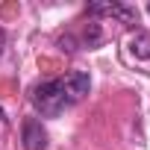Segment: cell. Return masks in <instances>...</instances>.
Here are the masks:
<instances>
[{"label":"cell","mask_w":150,"mask_h":150,"mask_svg":"<svg viewBox=\"0 0 150 150\" xmlns=\"http://www.w3.org/2000/svg\"><path fill=\"white\" fill-rule=\"evenodd\" d=\"M0 124H6V112L3 109H0Z\"/></svg>","instance_id":"7"},{"label":"cell","mask_w":150,"mask_h":150,"mask_svg":"<svg viewBox=\"0 0 150 150\" xmlns=\"http://www.w3.org/2000/svg\"><path fill=\"white\" fill-rule=\"evenodd\" d=\"M88 12H91V15H109V18H118L121 24H138L135 9L127 6V3H115V0H112V3H91Z\"/></svg>","instance_id":"4"},{"label":"cell","mask_w":150,"mask_h":150,"mask_svg":"<svg viewBox=\"0 0 150 150\" xmlns=\"http://www.w3.org/2000/svg\"><path fill=\"white\" fill-rule=\"evenodd\" d=\"M21 141H24V150H44L47 147V132L38 118H27L21 124Z\"/></svg>","instance_id":"3"},{"label":"cell","mask_w":150,"mask_h":150,"mask_svg":"<svg viewBox=\"0 0 150 150\" xmlns=\"http://www.w3.org/2000/svg\"><path fill=\"white\" fill-rule=\"evenodd\" d=\"M129 50H132L138 59H150V33L138 30V33L129 38Z\"/></svg>","instance_id":"5"},{"label":"cell","mask_w":150,"mask_h":150,"mask_svg":"<svg viewBox=\"0 0 150 150\" xmlns=\"http://www.w3.org/2000/svg\"><path fill=\"white\" fill-rule=\"evenodd\" d=\"M33 103H35V109H38L44 118L62 115V109L68 106V97H65V91H62V83H59V80L41 83V86L33 91Z\"/></svg>","instance_id":"1"},{"label":"cell","mask_w":150,"mask_h":150,"mask_svg":"<svg viewBox=\"0 0 150 150\" xmlns=\"http://www.w3.org/2000/svg\"><path fill=\"white\" fill-rule=\"evenodd\" d=\"M3 47H6V33L0 30V53H3Z\"/></svg>","instance_id":"6"},{"label":"cell","mask_w":150,"mask_h":150,"mask_svg":"<svg viewBox=\"0 0 150 150\" xmlns=\"http://www.w3.org/2000/svg\"><path fill=\"white\" fill-rule=\"evenodd\" d=\"M59 83H62V91H65L68 103L83 100V97L88 94V88H91V77H88L86 71H74V74H68V77L59 80Z\"/></svg>","instance_id":"2"}]
</instances>
